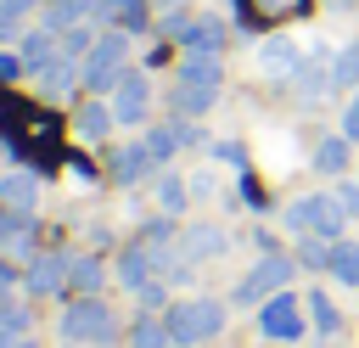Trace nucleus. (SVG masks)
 I'll return each instance as SVG.
<instances>
[{
  "label": "nucleus",
  "mask_w": 359,
  "mask_h": 348,
  "mask_svg": "<svg viewBox=\"0 0 359 348\" xmlns=\"http://www.w3.org/2000/svg\"><path fill=\"white\" fill-rule=\"evenodd\" d=\"M168 326H174V342H202V337H213L224 326V309L219 303H180L168 314Z\"/></svg>",
  "instance_id": "obj_1"
},
{
  "label": "nucleus",
  "mask_w": 359,
  "mask_h": 348,
  "mask_svg": "<svg viewBox=\"0 0 359 348\" xmlns=\"http://www.w3.org/2000/svg\"><path fill=\"white\" fill-rule=\"evenodd\" d=\"M67 337H79V342H112V314L101 303H73L67 309Z\"/></svg>",
  "instance_id": "obj_2"
},
{
  "label": "nucleus",
  "mask_w": 359,
  "mask_h": 348,
  "mask_svg": "<svg viewBox=\"0 0 359 348\" xmlns=\"http://www.w3.org/2000/svg\"><path fill=\"white\" fill-rule=\"evenodd\" d=\"M264 337H297V309H292V297H275L269 309H264Z\"/></svg>",
  "instance_id": "obj_3"
},
{
  "label": "nucleus",
  "mask_w": 359,
  "mask_h": 348,
  "mask_svg": "<svg viewBox=\"0 0 359 348\" xmlns=\"http://www.w3.org/2000/svg\"><path fill=\"white\" fill-rule=\"evenodd\" d=\"M280 281H286V258H269V264H258V269L247 275V286H241L236 297H258L264 286H280Z\"/></svg>",
  "instance_id": "obj_4"
},
{
  "label": "nucleus",
  "mask_w": 359,
  "mask_h": 348,
  "mask_svg": "<svg viewBox=\"0 0 359 348\" xmlns=\"http://www.w3.org/2000/svg\"><path fill=\"white\" fill-rule=\"evenodd\" d=\"M331 269H337L348 286H359V247H353V241H342V247L331 253Z\"/></svg>",
  "instance_id": "obj_5"
},
{
  "label": "nucleus",
  "mask_w": 359,
  "mask_h": 348,
  "mask_svg": "<svg viewBox=\"0 0 359 348\" xmlns=\"http://www.w3.org/2000/svg\"><path fill=\"white\" fill-rule=\"evenodd\" d=\"M309 309H314V326H320V331H337V309H331L320 292H314V303H309Z\"/></svg>",
  "instance_id": "obj_6"
},
{
  "label": "nucleus",
  "mask_w": 359,
  "mask_h": 348,
  "mask_svg": "<svg viewBox=\"0 0 359 348\" xmlns=\"http://www.w3.org/2000/svg\"><path fill=\"white\" fill-rule=\"evenodd\" d=\"M348 135H353V140H359V107H353V112H348Z\"/></svg>",
  "instance_id": "obj_7"
}]
</instances>
